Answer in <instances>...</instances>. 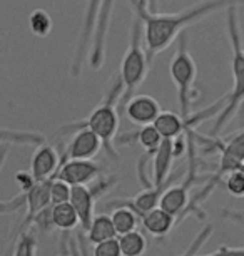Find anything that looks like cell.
Listing matches in <instances>:
<instances>
[{"label": "cell", "mask_w": 244, "mask_h": 256, "mask_svg": "<svg viewBox=\"0 0 244 256\" xmlns=\"http://www.w3.org/2000/svg\"><path fill=\"white\" fill-rule=\"evenodd\" d=\"M129 6H131V12L137 14L142 20L146 54L149 62H152L157 54L169 49L172 42L179 38L188 27L204 20L216 12H226L229 7H241L244 6V0H201L174 14L152 12L147 4L139 0H129Z\"/></svg>", "instance_id": "obj_1"}, {"label": "cell", "mask_w": 244, "mask_h": 256, "mask_svg": "<svg viewBox=\"0 0 244 256\" xmlns=\"http://www.w3.org/2000/svg\"><path fill=\"white\" fill-rule=\"evenodd\" d=\"M122 96V82L119 76H114L109 82V88L104 94L102 100L90 110V114L84 120L65 124L59 129L60 136H65L69 132H75L79 129H89L100 139L102 148L106 149L109 158L117 159L119 152L116 149V138L119 131V100Z\"/></svg>", "instance_id": "obj_2"}, {"label": "cell", "mask_w": 244, "mask_h": 256, "mask_svg": "<svg viewBox=\"0 0 244 256\" xmlns=\"http://www.w3.org/2000/svg\"><path fill=\"white\" fill-rule=\"evenodd\" d=\"M239 7H229L224 12V22H226V34L231 46V69H233V89L226 94V102L219 110L213 126V134L218 136L231 119L236 116L239 108L244 102V46H243V32L241 22H239ZM213 136V138H214Z\"/></svg>", "instance_id": "obj_3"}, {"label": "cell", "mask_w": 244, "mask_h": 256, "mask_svg": "<svg viewBox=\"0 0 244 256\" xmlns=\"http://www.w3.org/2000/svg\"><path fill=\"white\" fill-rule=\"evenodd\" d=\"M151 62L147 59L146 47H144V32H142V20L137 14L132 12L131 20V34H129V44L121 60V72L119 79L122 82V96L119 106H126L131 98H134L137 89L146 80L149 72Z\"/></svg>", "instance_id": "obj_4"}, {"label": "cell", "mask_w": 244, "mask_h": 256, "mask_svg": "<svg viewBox=\"0 0 244 256\" xmlns=\"http://www.w3.org/2000/svg\"><path fill=\"white\" fill-rule=\"evenodd\" d=\"M169 76L178 90L179 116L189 119L193 116V106L201 99V90L196 88L198 66L189 52V40L186 32L181 34L178 38V50L169 62Z\"/></svg>", "instance_id": "obj_5"}, {"label": "cell", "mask_w": 244, "mask_h": 256, "mask_svg": "<svg viewBox=\"0 0 244 256\" xmlns=\"http://www.w3.org/2000/svg\"><path fill=\"white\" fill-rule=\"evenodd\" d=\"M117 184V178H102L92 186H74L70 190V204L79 216L82 230L87 231L94 220V206L100 196L107 194Z\"/></svg>", "instance_id": "obj_6"}, {"label": "cell", "mask_w": 244, "mask_h": 256, "mask_svg": "<svg viewBox=\"0 0 244 256\" xmlns=\"http://www.w3.org/2000/svg\"><path fill=\"white\" fill-rule=\"evenodd\" d=\"M102 2L104 0H87V4H85L82 26H80L74 57L72 62H70V74H72V77H79L82 74L85 60L89 59V52H90V46H92L94 30H95V22H97Z\"/></svg>", "instance_id": "obj_7"}, {"label": "cell", "mask_w": 244, "mask_h": 256, "mask_svg": "<svg viewBox=\"0 0 244 256\" xmlns=\"http://www.w3.org/2000/svg\"><path fill=\"white\" fill-rule=\"evenodd\" d=\"M114 6H116V0H104L102 6H100L97 22H95L92 46H90L89 59H87L92 70H100L104 66V60H106L107 34H109V26H111Z\"/></svg>", "instance_id": "obj_8"}, {"label": "cell", "mask_w": 244, "mask_h": 256, "mask_svg": "<svg viewBox=\"0 0 244 256\" xmlns=\"http://www.w3.org/2000/svg\"><path fill=\"white\" fill-rule=\"evenodd\" d=\"M64 158V156H62ZM100 174V166L94 161H79V159H64L55 178L64 181L70 188L89 186Z\"/></svg>", "instance_id": "obj_9"}, {"label": "cell", "mask_w": 244, "mask_h": 256, "mask_svg": "<svg viewBox=\"0 0 244 256\" xmlns=\"http://www.w3.org/2000/svg\"><path fill=\"white\" fill-rule=\"evenodd\" d=\"M62 161H64V158L55 151V148L44 142L40 146H37L35 151H33L30 159V171L28 172H30V176L35 182L49 181L57 174Z\"/></svg>", "instance_id": "obj_10"}, {"label": "cell", "mask_w": 244, "mask_h": 256, "mask_svg": "<svg viewBox=\"0 0 244 256\" xmlns=\"http://www.w3.org/2000/svg\"><path fill=\"white\" fill-rule=\"evenodd\" d=\"M162 112L159 102L149 94H136L124 106V114L126 118L136 126H151L156 122Z\"/></svg>", "instance_id": "obj_11"}, {"label": "cell", "mask_w": 244, "mask_h": 256, "mask_svg": "<svg viewBox=\"0 0 244 256\" xmlns=\"http://www.w3.org/2000/svg\"><path fill=\"white\" fill-rule=\"evenodd\" d=\"M102 149V142L89 129H79L74 132L64 152V159H79V161H92Z\"/></svg>", "instance_id": "obj_12"}, {"label": "cell", "mask_w": 244, "mask_h": 256, "mask_svg": "<svg viewBox=\"0 0 244 256\" xmlns=\"http://www.w3.org/2000/svg\"><path fill=\"white\" fill-rule=\"evenodd\" d=\"M174 148H172L171 139H162L159 149L152 154V178H154V186H162L172 181L169 178L172 162H174Z\"/></svg>", "instance_id": "obj_13"}, {"label": "cell", "mask_w": 244, "mask_h": 256, "mask_svg": "<svg viewBox=\"0 0 244 256\" xmlns=\"http://www.w3.org/2000/svg\"><path fill=\"white\" fill-rule=\"evenodd\" d=\"M141 224L144 226V230L154 238H166L167 234L174 230V226H178L176 218L164 211L162 208H154L152 211L146 212L144 216H141Z\"/></svg>", "instance_id": "obj_14"}, {"label": "cell", "mask_w": 244, "mask_h": 256, "mask_svg": "<svg viewBox=\"0 0 244 256\" xmlns=\"http://www.w3.org/2000/svg\"><path fill=\"white\" fill-rule=\"evenodd\" d=\"M45 142V138L37 131H25V129H13L0 126V146H40Z\"/></svg>", "instance_id": "obj_15"}, {"label": "cell", "mask_w": 244, "mask_h": 256, "mask_svg": "<svg viewBox=\"0 0 244 256\" xmlns=\"http://www.w3.org/2000/svg\"><path fill=\"white\" fill-rule=\"evenodd\" d=\"M132 141H137L144 148V151L152 156L157 149H159L161 142H162V138L159 131L154 128V124L151 126H144L141 128L137 132H129V134H124V136L119 138V142H124V144H131Z\"/></svg>", "instance_id": "obj_16"}, {"label": "cell", "mask_w": 244, "mask_h": 256, "mask_svg": "<svg viewBox=\"0 0 244 256\" xmlns=\"http://www.w3.org/2000/svg\"><path fill=\"white\" fill-rule=\"evenodd\" d=\"M50 216H52V224L54 228L64 231H72L79 223V216L70 202H62V204L50 206Z\"/></svg>", "instance_id": "obj_17"}, {"label": "cell", "mask_w": 244, "mask_h": 256, "mask_svg": "<svg viewBox=\"0 0 244 256\" xmlns=\"http://www.w3.org/2000/svg\"><path fill=\"white\" fill-rule=\"evenodd\" d=\"M116 236L117 233H116V230H114L111 216H107V214L94 216L92 223H90L87 230V240L90 243L99 244V243H102V241L116 238Z\"/></svg>", "instance_id": "obj_18"}, {"label": "cell", "mask_w": 244, "mask_h": 256, "mask_svg": "<svg viewBox=\"0 0 244 256\" xmlns=\"http://www.w3.org/2000/svg\"><path fill=\"white\" fill-rule=\"evenodd\" d=\"M114 212L111 214V220H112V224H114V230L119 236L122 234H127V233H132V231L137 230V224H139V218L134 211H131L129 208H116L112 210Z\"/></svg>", "instance_id": "obj_19"}, {"label": "cell", "mask_w": 244, "mask_h": 256, "mask_svg": "<svg viewBox=\"0 0 244 256\" xmlns=\"http://www.w3.org/2000/svg\"><path fill=\"white\" fill-rule=\"evenodd\" d=\"M119 246H121L122 256H144L147 241L144 234L139 233V231H132V233L119 236Z\"/></svg>", "instance_id": "obj_20"}, {"label": "cell", "mask_w": 244, "mask_h": 256, "mask_svg": "<svg viewBox=\"0 0 244 256\" xmlns=\"http://www.w3.org/2000/svg\"><path fill=\"white\" fill-rule=\"evenodd\" d=\"M28 28L35 37L44 38L50 34L52 30V18L49 16V12L44 8H35L30 12L28 16Z\"/></svg>", "instance_id": "obj_21"}, {"label": "cell", "mask_w": 244, "mask_h": 256, "mask_svg": "<svg viewBox=\"0 0 244 256\" xmlns=\"http://www.w3.org/2000/svg\"><path fill=\"white\" fill-rule=\"evenodd\" d=\"M13 256H37V240L28 231L17 234Z\"/></svg>", "instance_id": "obj_22"}, {"label": "cell", "mask_w": 244, "mask_h": 256, "mask_svg": "<svg viewBox=\"0 0 244 256\" xmlns=\"http://www.w3.org/2000/svg\"><path fill=\"white\" fill-rule=\"evenodd\" d=\"M70 188L69 184H65L64 181H60L59 178H52L50 181V204H62V202H69L70 201Z\"/></svg>", "instance_id": "obj_23"}, {"label": "cell", "mask_w": 244, "mask_h": 256, "mask_svg": "<svg viewBox=\"0 0 244 256\" xmlns=\"http://www.w3.org/2000/svg\"><path fill=\"white\" fill-rule=\"evenodd\" d=\"M211 234H213V226L211 224H206L204 228L201 230L198 234H196V238L191 241V244L179 256H196L201 250H203V246L209 241Z\"/></svg>", "instance_id": "obj_24"}, {"label": "cell", "mask_w": 244, "mask_h": 256, "mask_svg": "<svg viewBox=\"0 0 244 256\" xmlns=\"http://www.w3.org/2000/svg\"><path fill=\"white\" fill-rule=\"evenodd\" d=\"M224 186L229 194L236 196V198H244V172L241 169L233 171L224 178Z\"/></svg>", "instance_id": "obj_25"}, {"label": "cell", "mask_w": 244, "mask_h": 256, "mask_svg": "<svg viewBox=\"0 0 244 256\" xmlns=\"http://www.w3.org/2000/svg\"><path fill=\"white\" fill-rule=\"evenodd\" d=\"M92 256H122L119 240L112 238V240L102 241V243H99V244H94Z\"/></svg>", "instance_id": "obj_26"}, {"label": "cell", "mask_w": 244, "mask_h": 256, "mask_svg": "<svg viewBox=\"0 0 244 256\" xmlns=\"http://www.w3.org/2000/svg\"><path fill=\"white\" fill-rule=\"evenodd\" d=\"M198 256V254H196ZM204 256H244V248H233V246H219L214 253L204 254Z\"/></svg>", "instance_id": "obj_27"}, {"label": "cell", "mask_w": 244, "mask_h": 256, "mask_svg": "<svg viewBox=\"0 0 244 256\" xmlns=\"http://www.w3.org/2000/svg\"><path fill=\"white\" fill-rule=\"evenodd\" d=\"M221 216L224 220L236 221L239 224H244V211L241 210H231V208H224L221 210Z\"/></svg>", "instance_id": "obj_28"}, {"label": "cell", "mask_w": 244, "mask_h": 256, "mask_svg": "<svg viewBox=\"0 0 244 256\" xmlns=\"http://www.w3.org/2000/svg\"><path fill=\"white\" fill-rule=\"evenodd\" d=\"M8 152H10V146H7V144L0 146V172H2V169H3V166H5V162H7Z\"/></svg>", "instance_id": "obj_29"}, {"label": "cell", "mask_w": 244, "mask_h": 256, "mask_svg": "<svg viewBox=\"0 0 244 256\" xmlns=\"http://www.w3.org/2000/svg\"><path fill=\"white\" fill-rule=\"evenodd\" d=\"M139 2H144V4H149L151 0H139Z\"/></svg>", "instance_id": "obj_30"}, {"label": "cell", "mask_w": 244, "mask_h": 256, "mask_svg": "<svg viewBox=\"0 0 244 256\" xmlns=\"http://www.w3.org/2000/svg\"><path fill=\"white\" fill-rule=\"evenodd\" d=\"M239 169H241V171L244 172V162H243V166H241V168H239Z\"/></svg>", "instance_id": "obj_31"}]
</instances>
